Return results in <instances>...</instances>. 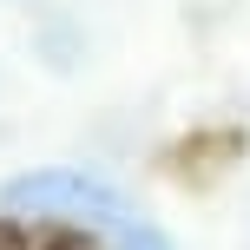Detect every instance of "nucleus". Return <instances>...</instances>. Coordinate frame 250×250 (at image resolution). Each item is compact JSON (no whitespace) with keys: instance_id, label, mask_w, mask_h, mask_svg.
<instances>
[{"instance_id":"f257e3e1","label":"nucleus","mask_w":250,"mask_h":250,"mask_svg":"<svg viewBox=\"0 0 250 250\" xmlns=\"http://www.w3.org/2000/svg\"><path fill=\"white\" fill-rule=\"evenodd\" d=\"M0 211L79 230V237H92L99 250H178L112 178L86 171V165H26V171L0 178Z\"/></svg>"}]
</instances>
